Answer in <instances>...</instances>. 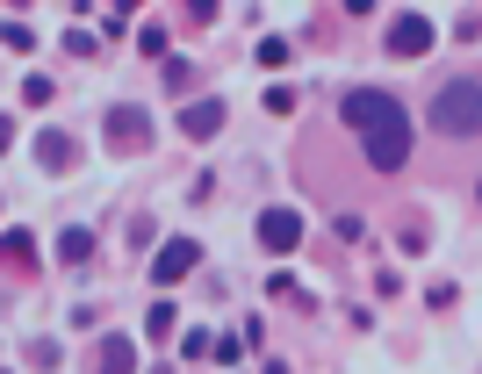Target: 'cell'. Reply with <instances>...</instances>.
Instances as JSON below:
<instances>
[{
    "mask_svg": "<svg viewBox=\"0 0 482 374\" xmlns=\"http://www.w3.org/2000/svg\"><path fill=\"white\" fill-rule=\"evenodd\" d=\"M339 123L360 137V152H368L382 173H396V166L410 159V144H418V130H410V108H403L396 94H382V87H353L346 101H339Z\"/></svg>",
    "mask_w": 482,
    "mask_h": 374,
    "instance_id": "6da1fadb",
    "label": "cell"
},
{
    "mask_svg": "<svg viewBox=\"0 0 482 374\" xmlns=\"http://www.w3.org/2000/svg\"><path fill=\"white\" fill-rule=\"evenodd\" d=\"M432 130H447V137H482V80H447V87L432 94Z\"/></svg>",
    "mask_w": 482,
    "mask_h": 374,
    "instance_id": "7a4b0ae2",
    "label": "cell"
},
{
    "mask_svg": "<svg viewBox=\"0 0 482 374\" xmlns=\"http://www.w3.org/2000/svg\"><path fill=\"white\" fill-rule=\"evenodd\" d=\"M144 137H152V115H144L137 101L108 108V152H144Z\"/></svg>",
    "mask_w": 482,
    "mask_h": 374,
    "instance_id": "3957f363",
    "label": "cell"
},
{
    "mask_svg": "<svg viewBox=\"0 0 482 374\" xmlns=\"http://www.w3.org/2000/svg\"><path fill=\"white\" fill-rule=\"evenodd\" d=\"M194 267H202V245H194V238H166V245L152 252V280H159V288H173V280L194 274Z\"/></svg>",
    "mask_w": 482,
    "mask_h": 374,
    "instance_id": "277c9868",
    "label": "cell"
},
{
    "mask_svg": "<svg viewBox=\"0 0 482 374\" xmlns=\"http://www.w3.org/2000/svg\"><path fill=\"white\" fill-rule=\"evenodd\" d=\"M389 51H396V58H425V51H432V22H425V15H396V22H389Z\"/></svg>",
    "mask_w": 482,
    "mask_h": 374,
    "instance_id": "5b68a950",
    "label": "cell"
},
{
    "mask_svg": "<svg viewBox=\"0 0 482 374\" xmlns=\"http://www.w3.org/2000/svg\"><path fill=\"white\" fill-rule=\"evenodd\" d=\"M223 130V101H181V137L188 144H209Z\"/></svg>",
    "mask_w": 482,
    "mask_h": 374,
    "instance_id": "8992f818",
    "label": "cell"
},
{
    "mask_svg": "<svg viewBox=\"0 0 482 374\" xmlns=\"http://www.w3.org/2000/svg\"><path fill=\"white\" fill-rule=\"evenodd\" d=\"M260 245H267V252H295V245H302V216H295V209H267V216H260Z\"/></svg>",
    "mask_w": 482,
    "mask_h": 374,
    "instance_id": "52a82bcc",
    "label": "cell"
},
{
    "mask_svg": "<svg viewBox=\"0 0 482 374\" xmlns=\"http://www.w3.org/2000/svg\"><path fill=\"white\" fill-rule=\"evenodd\" d=\"M130 368H137V346H130L123 331H108L101 353H94V374H130Z\"/></svg>",
    "mask_w": 482,
    "mask_h": 374,
    "instance_id": "ba28073f",
    "label": "cell"
},
{
    "mask_svg": "<svg viewBox=\"0 0 482 374\" xmlns=\"http://www.w3.org/2000/svg\"><path fill=\"white\" fill-rule=\"evenodd\" d=\"M58 260H65V267H87V260H94V231L65 223V238H58Z\"/></svg>",
    "mask_w": 482,
    "mask_h": 374,
    "instance_id": "9c48e42d",
    "label": "cell"
},
{
    "mask_svg": "<svg viewBox=\"0 0 482 374\" xmlns=\"http://www.w3.org/2000/svg\"><path fill=\"white\" fill-rule=\"evenodd\" d=\"M36 159H44V166H51V173H65V166H73V159H80V152H73V144H65V137H58V130H44V137H36Z\"/></svg>",
    "mask_w": 482,
    "mask_h": 374,
    "instance_id": "30bf717a",
    "label": "cell"
},
{
    "mask_svg": "<svg viewBox=\"0 0 482 374\" xmlns=\"http://www.w3.org/2000/svg\"><path fill=\"white\" fill-rule=\"evenodd\" d=\"M0 260L7 267H29V231H0Z\"/></svg>",
    "mask_w": 482,
    "mask_h": 374,
    "instance_id": "8fae6325",
    "label": "cell"
},
{
    "mask_svg": "<svg viewBox=\"0 0 482 374\" xmlns=\"http://www.w3.org/2000/svg\"><path fill=\"white\" fill-rule=\"evenodd\" d=\"M0 44H7V51H29L36 29H29V22H0Z\"/></svg>",
    "mask_w": 482,
    "mask_h": 374,
    "instance_id": "7c38bea8",
    "label": "cell"
},
{
    "mask_svg": "<svg viewBox=\"0 0 482 374\" xmlns=\"http://www.w3.org/2000/svg\"><path fill=\"white\" fill-rule=\"evenodd\" d=\"M188 73H194L188 58H166V87H173V94H188Z\"/></svg>",
    "mask_w": 482,
    "mask_h": 374,
    "instance_id": "4fadbf2b",
    "label": "cell"
},
{
    "mask_svg": "<svg viewBox=\"0 0 482 374\" xmlns=\"http://www.w3.org/2000/svg\"><path fill=\"white\" fill-rule=\"evenodd\" d=\"M209 346H216V339H209V331H188V339H181V360H202V353H209Z\"/></svg>",
    "mask_w": 482,
    "mask_h": 374,
    "instance_id": "5bb4252c",
    "label": "cell"
},
{
    "mask_svg": "<svg viewBox=\"0 0 482 374\" xmlns=\"http://www.w3.org/2000/svg\"><path fill=\"white\" fill-rule=\"evenodd\" d=\"M188 22H216V0H188Z\"/></svg>",
    "mask_w": 482,
    "mask_h": 374,
    "instance_id": "9a60e30c",
    "label": "cell"
},
{
    "mask_svg": "<svg viewBox=\"0 0 482 374\" xmlns=\"http://www.w3.org/2000/svg\"><path fill=\"white\" fill-rule=\"evenodd\" d=\"M346 15H375V0H346Z\"/></svg>",
    "mask_w": 482,
    "mask_h": 374,
    "instance_id": "2e32d148",
    "label": "cell"
},
{
    "mask_svg": "<svg viewBox=\"0 0 482 374\" xmlns=\"http://www.w3.org/2000/svg\"><path fill=\"white\" fill-rule=\"evenodd\" d=\"M7 144H15V123H7V115H0V152H7Z\"/></svg>",
    "mask_w": 482,
    "mask_h": 374,
    "instance_id": "e0dca14e",
    "label": "cell"
}]
</instances>
